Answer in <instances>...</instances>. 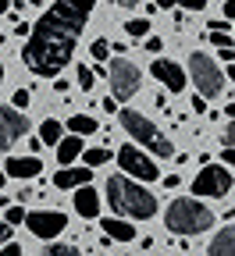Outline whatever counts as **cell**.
<instances>
[{"label": "cell", "instance_id": "obj_1", "mask_svg": "<svg viewBox=\"0 0 235 256\" xmlns=\"http://www.w3.org/2000/svg\"><path fill=\"white\" fill-rule=\"evenodd\" d=\"M93 8L96 0H54V8H47L43 18L29 28V40L22 50L25 68L40 78H57L68 68Z\"/></svg>", "mask_w": 235, "mask_h": 256}, {"label": "cell", "instance_id": "obj_2", "mask_svg": "<svg viewBox=\"0 0 235 256\" xmlns=\"http://www.w3.org/2000/svg\"><path fill=\"white\" fill-rule=\"evenodd\" d=\"M107 203L125 220H150L157 214V196H153L143 182L128 178V174L107 178Z\"/></svg>", "mask_w": 235, "mask_h": 256}, {"label": "cell", "instance_id": "obj_3", "mask_svg": "<svg viewBox=\"0 0 235 256\" xmlns=\"http://www.w3.org/2000/svg\"><path fill=\"white\" fill-rule=\"evenodd\" d=\"M164 224H167V232H175V235H203L214 228V214L203 206V203H196L192 196H182L175 200L171 206H167L164 214Z\"/></svg>", "mask_w": 235, "mask_h": 256}, {"label": "cell", "instance_id": "obj_4", "mask_svg": "<svg viewBox=\"0 0 235 256\" xmlns=\"http://www.w3.org/2000/svg\"><path fill=\"white\" fill-rule=\"evenodd\" d=\"M121 114V128H125V132L132 136V139H136L139 146H146L153 156H160V160H167V156H171L175 153V146H171V139H167L164 132H160V128L146 118V114H139V110H132V107H121L118 110Z\"/></svg>", "mask_w": 235, "mask_h": 256}, {"label": "cell", "instance_id": "obj_5", "mask_svg": "<svg viewBox=\"0 0 235 256\" xmlns=\"http://www.w3.org/2000/svg\"><path fill=\"white\" fill-rule=\"evenodd\" d=\"M189 78L196 82L199 96H221L224 92V75H221V68L203 50H192L189 54Z\"/></svg>", "mask_w": 235, "mask_h": 256}, {"label": "cell", "instance_id": "obj_6", "mask_svg": "<svg viewBox=\"0 0 235 256\" xmlns=\"http://www.w3.org/2000/svg\"><path fill=\"white\" fill-rule=\"evenodd\" d=\"M192 192L196 196H207V200H224L231 192V171L224 164H203V171H199L192 178Z\"/></svg>", "mask_w": 235, "mask_h": 256}, {"label": "cell", "instance_id": "obj_7", "mask_svg": "<svg viewBox=\"0 0 235 256\" xmlns=\"http://www.w3.org/2000/svg\"><path fill=\"white\" fill-rule=\"evenodd\" d=\"M118 164H121V171L128 174V178H136V182H157L160 178V168L153 164V156H146L136 142H125L121 150H118Z\"/></svg>", "mask_w": 235, "mask_h": 256}, {"label": "cell", "instance_id": "obj_8", "mask_svg": "<svg viewBox=\"0 0 235 256\" xmlns=\"http://www.w3.org/2000/svg\"><path fill=\"white\" fill-rule=\"evenodd\" d=\"M107 78H111V92H114V100H132V96L139 92V68L132 64L128 57H114L111 60V68H107Z\"/></svg>", "mask_w": 235, "mask_h": 256}, {"label": "cell", "instance_id": "obj_9", "mask_svg": "<svg viewBox=\"0 0 235 256\" xmlns=\"http://www.w3.org/2000/svg\"><path fill=\"white\" fill-rule=\"evenodd\" d=\"M29 136V118L18 107H0V153H11L18 139Z\"/></svg>", "mask_w": 235, "mask_h": 256}, {"label": "cell", "instance_id": "obj_10", "mask_svg": "<svg viewBox=\"0 0 235 256\" xmlns=\"http://www.w3.org/2000/svg\"><path fill=\"white\" fill-rule=\"evenodd\" d=\"M25 228L36 235V238H57L64 228H68V217H64L61 210H32L25 214Z\"/></svg>", "mask_w": 235, "mask_h": 256}, {"label": "cell", "instance_id": "obj_11", "mask_svg": "<svg viewBox=\"0 0 235 256\" xmlns=\"http://www.w3.org/2000/svg\"><path fill=\"white\" fill-rule=\"evenodd\" d=\"M150 75H153L160 86H167V92H182V89H185V82H189V75H185L182 64L164 60V57H157V60L150 64Z\"/></svg>", "mask_w": 235, "mask_h": 256}, {"label": "cell", "instance_id": "obj_12", "mask_svg": "<svg viewBox=\"0 0 235 256\" xmlns=\"http://www.w3.org/2000/svg\"><path fill=\"white\" fill-rule=\"evenodd\" d=\"M8 178H18V182H29V178H40L43 174V160L40 156H11L8 168H4Z\"/></svg>", "mask_w": 235, "mask_h": 256}, {"label": "cell", "instance_id": "obj_13", "mask_svg": "<svg viewBox=\"0 0 235 256\" xmlns=\"http://www.w3.org/2000/svg\"><path fill=\"white\" fill-rule=\"evenodd\" d=\"M89 182H93V168H61L54 174L57 188H79V185H89Z\"/></svg>", "mask_w": 235, "mask_h": 256}, {"label": "cell", "instance_id": "obj_14", "mask_svg": "<svg viewBox=\"0 0 235 256\" xmlns=\"http://www.w3.org/2000/svg\"><path fill=\"white\" fill-rule=\"evenodd\" d=\"M75 210H79L86 220L100 217V192L89 188V185H79V192H75Z\"/></svg>", "mask_w": 235, "mask_h": 256}, {"label": "cell", "instance_id": "obj_15", "mask_svg": "<svg viewBox=\"0 0 235 256\" xmlns=\"http://www.w3.org/2000/svg\"><path fill=\"white\" fill-rule=\"evenodd\" d=\"M100 228H104V235L114 238V242H132V238H136V224H132V220H121V217L100 220Z\"/></svg>", "mask_w": 235, "mask_h": 256}, {"label": "cell", "instance_id": "obj_16", "mask_svg": "<svg viewBox=\"0 0 235 256\" xmlns=\"http://www.w3.org/2000/svg\"><path fill=\"white\" fill-rule=\"evenodd\" d=\"M207 256H235V224L214 235V242L207 246Z\"/></svg>", "mask_w": 235, "mask_h": 256}, {"label": "cell", "instance_id": "obj_17", "mask_svg": "<svg viewBox=\"0 0 235 256\" xmlns=\"http://www.w3.org/2000/svg\"><path fill=\"white\" fill-rule=\"evenodd\" d=\"M75 156H82V136H61V142H57V164H72Z\"/></svg>", "mask_w": 235, "mask_h": 256}, {"label": "cell", "instance_id": "obj_18", "mask_svg": "<svg viewBox=\"0 0 235 256\" xmlns=\"http://www.w3.org/2000/svg\"><path fill=\"white\" fill-rule=\"evenodd\" d=\"M68 132H72V136H96L100 124H96V118H89V114H75V118L68 121Z\"/></svg>", "mask_w": 235, "mask_h": 256}, {"label": "cell", "instance_id": "obj_19", "mask_svg": "<svg viewBox=\"0 0 235 256\" xmlns=\"http://www.w3.org/2000/svg\"><path fill=\"white\" fill-rule=\"evenodd\" d=\"M61 136H64V124H61L57 118H47V121L40 124V142L57 146V142H61Z\"/></svg>", "mask_w": 235, "mask_h": 256}, {"label": "cell", "instance_id": "obj_20", "mask_svg": "<svg viewBox=\"0 0 235 256\" xmlns=\"http://www.w3.org/2000/svg\"><path fill=\"white\" fill-rule=\"evenodd\" d=\"M125 32L132 40H146L150 36V18H128L125 22Z\"/></svg>", "mask_w": 235, "mask_h": 256}, {"label": "cell", "instance_id": "obj_21", "mask_svg": "<svg viewBox=\"0 0 235 256\" xmlns=\"http://www.w3.org/2000/svg\"><path fill=\"white\" fill-rule=\"evenodd\" d=\"M111 160V150H82V164L86 168H100Z\"/></svg>", "mask_w": 235, "mask_h": 256}, {"label": "cell", "instance_id": "obj_22", "mask_svg": "<svg viewBox=\"0 0 235 256\" xmlns=\"http://www.w3.org/2000/svg\"><path fill=\"white\" fill-rule=\"evenodd\" d=\"M43 256H82V252H79L75 246H64V242H54V238H50L47 249H43Z\"/></svg>", "mask_w": 235, "mask_h": 256}, {"label": "cell", "instance_id": "obj_23", "mask_svg": "<svg viewBox=\"0 0 235 256\" xmlns=\"http://www.w3.org/2000/svg\"><path fill=\"white\" fill-rule=\"evenodd\" d=\"M89 54H93V60H107V57H111V43H107V40H93Z\"/></svg>", "mask_w": 235, "mask_h": 256}, {"label": "cell", "instance_id": "obj_24", "mask_svg": "<svg viewBox=\"0 0 235 256\" xmlns=\"http://www.w3.org/2000/svg\"><path fill=\"white\" fill-rule=\"evenodd\" d=\"M4 220L11 224V228H15V224H22L25 220V206L18 203V206H8V214H4Z\"/></svg>", "mask_w": 235, "mask_h": 256}, {"label": "cell", "instance_id": "obj_25", "mask_svg": "<svg viewBox=\"0 0 235 256\" xmlns=\"http://www.w3.org/2000/svg\"><path fill=\"white\" fill-rule=\"evenodd\" d=\"M29 100H32V92H29V89H15L11 107H18V110H22V107H29Z\"/></svg>", "mask_w": 235, "mask_h": 256}, {"label": "cell", "instance_id": "obj_26", "mask_svg": "<svg viewBox=\"0 0 235 256\" xmlns=\"http://www.w3.org/2000/svg\"><path fill=\"white\" fill-rule=\"evenodd\" d=\"M75 78H79V86H82V89H93V86H96V75H93L89 68H79V75H75Z\"/></svg>", "mask_w": 235, "mask_h": 256}, {"label": "cell", "instance_id": "obj_27", "mask_svg": "<svg viewBox=\"0 0 235 256\" xmlns=\"http://www.w3.org/2000/svg\"><path fill=\"white\" fill-rule=\"evenodd\" d=\"M221 146H235V121L224 124V136H221Z\"/></svg>", "mask_w": 235, "mask_h": 256}, {"label": "cell", "instance_id": "obj_28", "mask_svg": "<svg viewBox=\"0 0 235 256\" xmlns=\"http://www.w3.org/2000/svg\"><path fill=\"white\" fill-rule=\"evenodd\" d=\"M178 4H182V11H203L207 0H178Z\"/></svg>", "mask_w": 235, "mask_h": 256}, {"label": "cell", "instance_id": "obj_29", "mask_svg": "<svg viewBox=\"0 0 235 256\" xmlns=\"http://www.w3.org/2000/svg\"><path fill=\"white\" fill-rule=\"evenodd\" d=\"M221 164H231L235 168V146H224L221 150Z\"/></svg>", "mask_w": 235, "mask_h": 256}, {"label": "cell", "instance_id": "obj_30", "mask_svg": "<svg viewBox=\"0 0 235 256\" xmlns=\"http://www.w3.org/2000/svg\"><path fill=\"white\" fill-rule=\"evenodd\" d=\"M0 256H22V246H15V242H4V249H0Z\"/></svg>", "mask_w": 235, "mask_h": 256}, {"label": "cell", "instance_id": "obj_31", "mask_svg": "<svg viewBox=\"0 0 235 256\" xmlns=\"http://www.w3.org/2000/svg\"><path fill=\"white\" fill-rule=\"evenodd\" d=\"M146 50H150V54H160V50H164V43H160L157 36H146Z\"/></svg>", "mask_w": 235, "mask_h": 256}, {"label": "cell", "instance_id": "obj_32", "mask_svg": "<svg viewBox=\"0 0 235 256\" xmlns=\"http://www.w3.org/2000/svg\"><path fill=\"white\" fill-rule=\"evenodd\" d=\"M221 11H224L228 22H235V0H224V8H221Z\"/></svg>", "mask_w": 235, "mask_h": 256}, {"label": "cell", "instance_id": "obj_33", "mask_svg": "<svg viewBox=\"0 0 235 256\" xmlns=\"http://www.w3.org/2000/svg\"><path fill=\"white\" fill-rule=\"evenodd\" d=\"M4 242H11V224H8V220L0 224V246H4Z\"/></svg>", "mask_w": 235, "mask_h": 256}, {"label": "cell", "instance_id": "obj_34", "mask_svg": "<svg viewBox=\"0 0 235 256\" xmlns=\"http://www.w3.org/2000/svg\"><path fill=\"white\" fill-rule=\"evenodd\" d=\"M100 107H104L107 114H114V110H118V100H114V96H107V100H104V104H100Z\"/></svg>", "mask_w": 235, "mask_h": 256}, {"label": "cell", "instance_id": "obj_35", "mask_svg": "<svg viewBox=\"0 0 235 256\" xmlns=\"http://www.w3.org/2000/svg\"><path fill=\"white\" fill-rule=\"evenodd\" d=\"M192 110H196V114H203V110H207V104H203V96H192Z\"/></svg>", "mask_w": 235, "mask_h": 256}, {"label": "cell", "instance_id": "obj_36", "mask_svg": "<svg viewBox=\"0 0 235 256\" xmlns=\"http://www.w3.org/2000/svg\"><path fill=\"white\" fill-rule=\"evenodd\" d=\"M217 54H221V57H224V60H235V46H221V50H217Z\"/></svg>", "mask_w": 235, "mask_h": 256}, {"label": "cell", "instance_id": "obj_37", "mask_svg": "<svg viewBox=\"0 0 235 256\" xmlns=\"http://www.w3.org/2000/svg\"><path fill=\"white\" fill-rule=\"evenodd\" d=\"M114 4H118V8H139L143 0H114Z\"/></svg>", "mask_w": 235, "mask_h": 256}, {"label": "cell", "instance_id": "obj_38", "mask_svg": "<svg viewBox=\"0 0 235 256\" xmlns=\"http://www.w3.org/2000/svg\"><path fill=\"white\" fill-rule=\"evenodd\" d=\"M153 4H157V8H175L178 0H153Z\"/></svg>", "mask_w": 235, "mask_h": 256}, {"label": "cell", "instance_id": "obj_39", "mask_svg": "<svg viewBox=\"0 0 235 256\" xmlns=\"http://www.w3.org/2000/svg\"><path fill=\"white\" fill-rule=\"evenodd\" d=\"M11 11V0H0V14H8Z\"/></svg>", "mask_w": 235, "mask_h": 256}, {"label": "cell", "instance_id": "obj_40", "mask_svg": "<svg viewBox=\"0 0 235 256\" xmlns=\"http://www.w3.org/2000/svg\"><path fill=\"white\" fill-rule=\"evenodd\" d=\"M228 82H235V64L228 60Z\"/></svg>", "mask_w": 235, "mask_h": 256}, {"label": "cell", "instance_id": "obj_41", "mask_svg": "<svg viewBox=\"0 0 235 256\" xmlns=\"http://www.w3.org/2000/svg\"><path fill=\"white\" fill-rule=\"evenodd\" d=\"M224 114H228V118H235V104H228V107H224Z\"/></svg>", "mask_w": 235, "mask_h": 256}, {"label": "cell", "instance_id": "obj_42", "mask_svg": "<svg viewBox=\"0 0 235 256\" xmlns=\"http://www.w3.org/2000/svg\"><path fill=\"white\" fill-rule=\"evenodd\" d=\"M4 182H8V174H4V171H0V188H4Z\"/></svg>", "mask_w": 235, "mask_h": 256}, {"label": "cell", "instance_id": "obj_43", "mask_svg": "<svg viewBox=\"0 0 235 256\" xmlns=\"http://www.w3.org/2000/svg\"><path fill=\"white\" fill-rule=\"evenodd\" d=\"M0 82H4V64H0Z\"/></svg>", "mask_w": 235, "mask_h": 256}, {"label": "cell", "instance_id": "obj_44", "mask_svg": "<svg viewBox=\"0 0 235 256\" xmlns=\"http://www.w3.org/2000/svg\"><path fill=\"white\" fill-rule=\"evenodd\" d=\"M0 46H4V36H0Z\"/></svg>", "mask_w": 235, "mask_h": 256}]
</instances>
